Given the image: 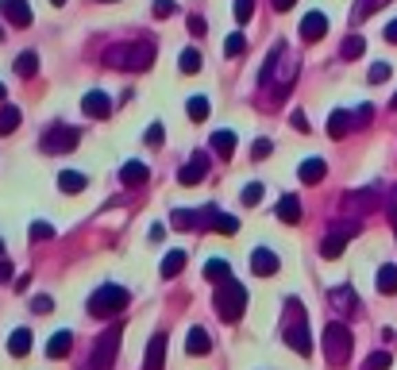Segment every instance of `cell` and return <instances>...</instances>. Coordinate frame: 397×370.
<instances>
[{"label": "cell", "mask_w": 397, "mask_h": 370, "mask_svg": "<svg viewBox=\"0 0 397 370\" xmlns=\"http://www.w3.org/2000/svg\"><path fill=\"white\" fill-rule=\"evenodd\" d=\"M105 62L112 69H147L155 62V43H120V47H108L105 50Z\"/></svg>", "instance_id": "cell-1"}, {"label": "cell", "mask_w": 397, "mask_h": 370, "mask_svg": "<svg viewBox=\"0 0 397 370\" xmlns=\"http://www.w3.org/2000/svg\"><path fill=\"white\" fill-rule=\"evenodd\" d=\"M351 347H355V336H351L347 324L332 320L328 328H324V355H328L332 367H343V362L351 359Z\"/></svg>", "instance_id": "cell-2"}, {"label": "cell", "mask_w": 397, "mask_h": 370, "mask_svg": "<svg viewBox=\"0 0 397 370\" xmlns=\"http://www.w3.org/2000/svg\"><path fill=\"white\" fill-rule=\"evenodd\" d=\"M243 309H247V290H243L239 282H224L220 290H216V312H220V320L235 324L243 316Z\"/></svg>", "instance_id": "cell-3"}, {"label": "cell", "mask_w": 397, "mask_h": 370, "mask_svg": "<svg viewBox=\"0 0 397 370\" xmlns=\"http://www.w3.org/2000/svg\"><path fill=\"white\" fill-rule=\"evenodd\" d=\"M127 301H131V293H127L124 285H100V290L89 297V312H93V316H116V312L127 309Z\"/></svg>", "instance_id": "cell-4"}, {"label": "cell", "mask_w": 397, "mask_h": 370, "mask_svg": "<svg viewBox=\"0 0 397 370\" xmlns=\"http://www.w3.org/2000/svg\"><path fill=\"white\" fill-rule=\"evenodd\" d=\"M286 343H290L297 355L309 359L312 355V343H309V324H305V309H301L297 297H290V324H286Z\"/></svg>", "instance_id": "cell-5"}, {"label": "cell", "mask_w": 397, "mask_h": 370, "mask_svg": "<svg viewBox=\"0 0 397 370\" xmlns=\"http://www.w3.org/2000/svg\"><path fill=\"white\" fill-rule=\"evenodd\" d=\"M78 127H69V124H50L47 131H43L39 146H43V155H69L74 146H78Z\"/></svg>", "instance_id": "cell-6"}, {"label": "cell", "mask_w": 397, "mask_h": 370, "mask_svg": "<svg viewBox=\"0 0 397 370\" xmlns=\"http://www.w3.org/2000/svg\"><path fill=\"white\" fill-rule=\"evenodd\" d=\"M116 347H120V324H116V328H108L105 336L97 340L93 359H89V370H112V362H116Z\"/></svg>", "instance_id": "cell-7"}, {"label": "cell", "mask_w": 397, "mask_h": 370, "mask_svg": "<svg viewBox=\"0 0 397 370\" xmlns=\"http://www.w3.org/2000/svg\"><path fill=\"white\" fill-rule=\"evenodd\" d=\"M351 235H358V224H355V220H351V224H339L336 232H332L328 239L320 243V254H324V259H339V254H343V247H347V239H351Z\"/></svg>", "instance_id": "cell-8"}, {"label": "cell", "mask_w": 397, "mask_h": 370, "mask_svg": "<svg viewBox=\"0 0 397 370\" xmlns=\"http://www.w3.org/2000/svg\"><path fill=\"white\" fill-rule=\"evenodd\" d=\"M278 254L270 251V247H255L251 251V270H255V278H274L278 274Z\"/></svg>", "instance_id": "cell-9"}, {"label": "cell", "mask_w": 397, "mask_h": 370, "mask_svg": "<svg viewBox=\"0 0 397 370\" xmlns=\"http://www.w3.org/2000/svg\"><path fill=\"white\" fill-rule=\"evenodd\" d=\"M81 112H85L89 120H105L108 112H112V100H108V93L93 89V93H85V100H81Z\"/></svg>", "instance_id": "cell-10"}, {"label": "cell", "mask_w": 397, "mask_h": 370, "mask_svg": "<svg viewBox=\"0 0 397 370\" xmlns=\"http://www.w3.org/2000/svg\"><path fill=\"white\" fill-rule=\"evenodd\" d=\"M0 12L12 28H31V8L28 0H0Z\"/></svg>", "instance_id": "cell-11"}, {"label": "cell", "mask_w": 397, "mask_h": 370, "mask_svg": "<svg viewBox=\"0 0 397 370\" xmlns=\"http://www.w3.org/2000/svg\"><path fill=\"white\" fill-rule=\"evenodd\" d=\"M324 35H328V16H324V12H309V16L301 20V39L316 43V39H324Z\"/></svg>", "instance_id": "cell-12"}, {"label": "cell", "mask_w": 397, "mask_h": 370, "mask_svg": "<svg viewBox=\"0 0 397 370\" xmlns=\"http://www.w3.org/2000/svg\"><path fill=\"white\" fill-rule=\"evenodd\" d=\"M204 174H208V155H193L182 170H178V182H182V185H197V182H204Z\"/></svg>", "instance_id": "cell-13"}, {"label": "cell", "mask_w": 397, "mask_h": 370, "mask_svg": "<svg viewBox=\"0 0 397 370\" xmlns=\"http://www.w3.org/2000/svg\"><path fill=\"white\" fill-rule=\"evenodd\" d=\"M162 362H166V336L158 331V336H151V343H147L143 370H162Z\"/></svg>", "instance_id": "cell-14"}, {"label": "cell", "mask_w": 397, "mask_h": 370, "mask_svg": "<svg viewBox=\"0 0 397 370\" xmlns=\"http://www.w3.org/2000/svg\"><path fill=\"white\" fill-rule=\"evenodd\" d=\"M328 301H332V309H336V312H355L358 309V297H355L351 285H336V290L328 293Z\"/></svg>", "instance_id": "cell-15"}, {"label": "cell", "mask_w": 397, "mask_h": 370, "mask_svg": "<svg viewBox=\"0 0 397 370\" xmlns=\"http://www.w3.org/2000/svg\"><path fill=\"white\" fill-rule=\"evenodd\" d=\"M324 174H328V166H324V158H305V162L297 166V177L305 185H316L324 182Z\"/></svg>", "instance_id": "cell-16"}, {"label": "cell", "mask_w": 397, "mask_h": 370, "mask_svg": "<svg viewBox=\"0 0 397 370\" xmlns=\"http://www.w3.org/2000/svg\"><path fill=\"white\" fill-rule=\"evenodd\" d=\"M69 347H74V331H69V328L54 331V336H50V343H47V359H66Z\"/></svg>", "instance_id": "cell-17"}, {"label": "cell", "mask_w": 397, "mask_h": 370, "mask_svg": "<svg viewBox=\"0 0 397 370\" xmlns=\"http://www.w3.org/2000/svg\"><path fill=\"white\" fill-rule=\"evenodd\" d=\"M185 351H189V355H208V351H213L208 331H204V328H189V336H185Z\"/></svg>", "instance_id": "cell-18"}, {"label": "cell", "mask_w": 397, "mask_h": 370, "mask_svg": "<svg viewBox=\"0 0 397 370\" xmlns=\"http://www.w3.org/2000/svg\"><path fill=\"white\" fill-rule=\"evenodd\" d=\"M351 124H355V112H343V108H336V112L328 116V135H332V139H343Z\"/></svg>", "instance_id": "cell-19"}, {"label": "cell", "mask_w": 397, "mask_h": 370, "mask_svg": "<svg viewBox=\"0 0 397 370\" xmlns=\"http://www.w3.org/2000/svg\"><path fill=\"white\" fill-rule=\"evenodd\" d=\"M278 220H281V224H297V220H301V201L293 193H286L278 201Z\"/></svg>", "instance_id": "cell-20"}, {"label": "cell", "mask_w": 397, "mask_h": 370, "mask_svg": "<svg viewBox=\"0 0 397 370\" xmlns=\"http://www.w3.org/2000/svg\"><path fill=\"white\" fill-rule=\"evenodd\" d=\"M204 278H208V282H216V285L232 282V266L224 263V259H208V263H204Z\"/></svg>", "instance_id": "cell-21"}, {"label": "cell", "mask_w": 397, "mask_h": 370, "mask_svg": "<svg viewBox=\"0 0 397 370\" xmlns=\"http://www.w3.org/2000/svg\"><path fill=\"white\" fill-rule=\"evenodd\" d=\"M147 177H151V174H147L143 162H124V166H120V182H124V185H143Z\"/></svg>", "instance_id": "cell-22"}, {"label": "cell", "mask_w": 397, "mask_h": 370, "mask_svg": "<svg viewBox=\"0 0 397 370\" xmlns=\"http://www.w3.org/2000/svg\"><path fill=\"white\" fill-rule=\"evenodd\" d=\"M28 351H31V331H28V328H16V331H12V340H8V355L23 359Z\"/></svg>", "instance_id": "cell-23"}, {"label": "cell", "mask_w": 397, "mask_h": 370, "mask_svg": "<svg viewBox=\"0 0 397 370\" xmlns=\"http://www.w3.org/2000/svg\"><path fill=\"white\" fill-rule=\"evenodd\" d=\"M16 74H20V78H35V74H39V54H35V50H23L20 58H16Z\"/></svg>", "instance_id": "cell-24"}, {"label": "cell", "mask_w": 397, "mask_h": 370, "mask_svg": "<svg viewBox=\"0 0 397 370\" xmlns=\"http://www.w3.org/2000/svg\"><path fill=\"white\" fill-rule=\"evenodd\" d=\"M343 205H347V208H363V213H367V208L378 205V189H367V193H347V197H343Z\"/></svg>", "instance_id": "cell-25"}, {"label": "cell", "mask_w": 397, "mask_h": 370, "mask_svg": "<svg viewBox=\"0 0 397 370\" xmlns=\"http://www.w3.org/2000/svg\"><path fill=\"white\" fill-rule=\"evenodd\" d=\"M16 127H20V108L4 105V108H0V135H12Z\"/></svg>", "instance_id": "cell-26"}, {"label": "cell", "mask_w": 397, "mask_h": 370, "mask_svg": "<svg viewBox=\"0 0 397 370\" xmlns=\"http://www.w3.org/2000/svg\"><path fill=\"white\" fill-rule=\"evenodd\" d=\"M58 185H62V193H81V189H85V174L66 170V174H58Z\"/></svg>", "instance_id": "cell-27"}, {"label": "cell", "mask_w": 397, "mask_h": 370, "mask_svg": "<svg viewBox=\"0 0 397 370\" xmlns=\"http://www.w3.org/2000/svg\"><path fill=\"white\" fill-rule=\"evenodd\" d=\"M213 151H216V155H224V158L232 155V151H235V131H213Z\"/></svg>", "instance_id": "cell-28"}, {"label": "cell", "mask_w": 397, "mask_h": 370, "mask_svg": "<svg viewBox=\"0 0 397 370\" xmlns=\"http://www.w3.org/2000/svg\"><path fill=\"white\" fill-rule=\"evenodd\" d=\"M182 266H185V251H170L162 259V278H178L182 274Z\"/></svg>", "instance_id": "cell-29"}, {"label": "cell", "mask_w": 397, "mask_h": 370, "mask_svg": "<svg viewBox=\"0 0 397 370\" xmlns=\"http://www.w3.org/2000/svg\"><path fill=\"white\" fill-rule=\"evenodd\" d=\"M378 293H397V266H382L378 270Z\"/></svg>", "instance_id": "cell-30"}, {"label": "cell", "mask_w": 397, "mask_h": 370, "mask_svg": "<svg viewBox=\"0 0 397 370\" xmlns=\"http://www.w3.org/2000/svg\"><path fill=\"white\" fill-rule=\"evenodd\" d=\"M386 4H389V0H358V4H355V12H351V20H355V23H363V20L370 16V12L386 8Z\"/></svg>", "instance_id": "cell-31"}, {"label": "cell", "mask_w": 397, "mask_h": 370, "mask_svg": "<svg viewBox=\"0 0 397 370\" xmlns=\"http://www.w3.org/2000/svg\"><path fill=\"white\" fill-rule=\"evenodd\" d=\"M174 228H178V232H189V228H201V213H189V208H178V213H174Z\"/></svg>", "instance_id": "cell-32"}, {"label": "cell", "mask_w": 397, "mask_h": 370, "mask_svg": "<svg viewBox=\"0 0 397 370\" xmlns=\"http://www.w3.org/2000/svg\"><path fill=\"white\" fill-rule=\"evenodd\" d=\"M185 112H189V120L201 124V120H208V100H204V97H189V100H185Z\"/></svg>", "instance_id": "cell-33"}, {"label": "cell", "mask_w": 397, "mask_h": 370, "mask_svg": "<svg viewBox=\"0 0 397 370\" xmlns=\"http://www.w3.org/2000/svg\"><path fill=\"white\" fill-rule=\"evenodd\" d=\"M213 228H216V232H224V235H235V232H239V220L228 216V213H213Z\"/></svg>", "instance_id": "cell-34"}, {"label": "cell", "mask_w": 397, "mask_h": 370, "mask_svg": "<svg viewBox=\"0 0 397 370\" xmlns=\"http://www.w3.org/2000/svg\"><path fill=\"white\" fill-rule=\"evenodd\" d=\"M363 50H367L363 35H347V39H343V47H339V54H343V58H358Z\"/></svg>", "instance_id": "cell-35"}, {"label": "cell", "mask_w": 397, "mask_h": 370, "mask_svg": "<svg viewBox=\"0 0 397 370\" xmlns=\"http://www.w3.org/2000/svg\"><path fill=\"white\" fill-rule=\"evenodd\" d=\"M389 351H374V355H367V362H363V370H389Z\"/></svg>", "instance_id": "cell-36"}, {"label": "cell", "mask_w": 397, "mask_h": 370, "mask_svg": "<svg viewBox=\"0 0 397 370\" xmlns=\"http://www.w3.org/2000/svg\"><path fill=\"white\" fill-rule=\"evenodd\" d=\"M197 69H201V54H197L193 47L182 50V74H197Z\"/></svg>", "instance_id": "cell-37"}, {"label": "cell", "mask_w": 397, "mask_h": 370, "mask_svg": "<svg viewBox=\"0 0 397 370\" xmlns=\"http://www.w3.org/2000/svg\"><path fill=\"white\" fill-rule=\"evenodd\" d=\"M243 47H247V43H243V35L235 31V35H228V43H224V54H228V58H239Z\"/></svg>", "instance_id": "cell-38"}, {"label": "cell", "mask_w": 397, "mask_h": 370, "mask_svg": "<svg viewBox=\"0 0 397 370\" xmlns=\"http://www.w3.org/2000/svg\"><path fill=\"white\" fill-rule=\"evenodd\" d=\"M255 16V0H235V23H247Z\"/></svg>", "instance_id": "cell-39"}, {"label": "cell", "mask_w": 397, "mask_h": 370, "mask_svg": "<svg viewBox=\"0 0 397 370\" xmlns=\"http://www.w3.org/2000/svg\"><path fill=\"white\" fill-rule=\"evenodd\" d=\"M382 81H389V62H374L370 66V85H382Z\"/></svg>", "instance_id": "cell-40"}, {"label": "cell", "mask_w": 397, "mask_h": 370, "mask_svg": "<svg viewBox=\"0 0 397 370\" xmlns=\"http://www.w3.org/2000/svg\"><path fill=\"white\" fill-rule=\"evenodd\" d=\"M262 193H266V189H262L259 182H251L247 189H243V205H259V201H262Z\"/></svg>", "instance_id": "cell-41"}, {"label": "cell", "mask_w": 397, "mask_h": 370, "mask_svg": "<svg viewBox=\"0 0 397 370\" xmlns=\"http://www.w3.org/2000/svg\"><path fill=\"white\" fill-rule=\"evenodd\" d=\"M270 151H274L270 139H255V143H251V155L255 158H270Z\"/></svg>", "instance_id": "cell-42"}, {"label": "cell", "mask_w": 397, "mask_h": 370, "mask_svg": "<svg viewBox=\"0 0 397 370\" xmlns=\"http://www.w3.org/2000/svg\"><path fill=\"white\" fill-rule=\"evenodd\" d=\"M174 12H178V4H174V0H155V16H158V20L174 16Z\"/></svg>", "instance_id": "cell-43"}, {"label": "cell", "mask_w": 397, "mask_h": 370, "mask_svg": "<svg viewBox=\"0 0 397 370\" xmlns=\"http://www.w3.org/2000/svg\"><path fill=\"white\" fill-rule=\"evenodd\" d=\"M31 312H43V316H47V312H54V301L43 293V297H35V301H31Z\"/></svg>", "instance_id": "cell-44"}, {"label": "cell", "mask_w": 397, "mask_h": 370, "mask_svg": "<svg viewBox=\"0 0 397 370\" xmlns=\"http://www.w3.org/2000/svg\"><path fill=\"white\" fill-rule=\"evenodd\" d=\"M50 235H54L50 224H31V239H50Z\"/></svg>", "instance_id": "cell-45"}, {"label": "cell", "mask_w": 397, "mask_h": 370, "mask_svg": "<svg viewBox=\"0 0 397 370\" xmlns=\"http://www.w3.org/2000/svg\"><path fill=\"white\" fill-rule=\"evenodd\" d=\"M189 31H193L197 39H201V35H208V31H204V16H189Z\"/></svg>", "instance_id": "cell-46"}, {"label": "cell", "mask_w": 397, "mask_h": 370, "mask_svg": "<svg viewBox=\"0 0 397 370\" xmlns=\"http://www.w3.org/2000/svg\"><path fill=\"white\" fill-rule=\"evenodd\" d=\"M290 124L297 127V131H309V120H305V112H301V108H297V112L290 116Z\"/></svg>", "instance_id": "cell-47"}, {"label": "cell", "mask_w": 397, "mask_h": 370, "mask_svg": "<svg viewBox=\"0 0 397 370\" xmlns=\"http://www.w3.org/2000/svg\"><path fill=\"white\" fill-rule=\"evenodd\" d=\"M162 124H155V127H147V143H162Z\"/></svg>", "instance_id": "cell-48"}, {"label": "cell", "mask_w": 397, "mask_h": 370, "mask_svg": "<svg viewBox=\"0 0 397 370\" xmlns=\"http://www.w3.org/2000/svg\"><path fill=\"white\" fill-rule=\"evenodd\" d=\"M8 278H12V263L8 259H0V282H8Z\"/></svg>", "instance_id": "cell-49"}, {"label": "cell", "mask_w": 397, "mask_h": 370, "mask_svg": "<svg viewBox=\"0 0 397 370\" xmlns=\"http://www.w3.org/2000/svg\"><path fill=\"white\" fill-rule=\"evenodd\" d=\"M270 4H274V12H290L297 0H270Z\"/></svg>", "instance_id": "cell-50"}, {"label": "cell", "mask_w": 397, "mask_h": 370, "mask_svg": "<svg viewBox=\"0 0 397 370\" xmlns=\"http://www.w3.org/2000/svg\"><path fill=\"white\" fill-rule=\"evenodd\" d=\"M386 43H397V20H394V23H389V28H386Z\"/></svg>", "instance_id": "cell-51"}, {"label": "cell", "mask_w": 397, "mask_h": 370, "mask_svg": "<svg viewBox=\"0 0 397 370\" xmlns=\"http://www.w3.org/2000/svg\"><path fill=\"white\" fill-rule=\"evenodd\" d=\"M389 108H394V112H397V93H394V100H389Z\"/></svg>", "instance_id": "cell-52"}, {"label": "cell", "mask_w": 397, "mask_h": 370, "mask_svg": "<svg viewBox=\"0 0 397 370\" xmlns=\"http://www.w3.org/2000/svg\"><path fill=\"white\" fill-rule=\"evenodd\" d=\"M50 4H66V0H50Z\"/></svg>", "instance_id": "cell-53"}, {"label": "cell", "mask_w": 397, "mask_h": 370, "mask_svg": "<svg viewBox=\"0 0 397 370\" xmlns=\"http://www.w3.org/2000/svg\"><path fill=\"white\" fill-rule=\"evenodd\" d=\"M0 97H4V85H0Z\"/></svg>", "instance_id": "cell-54"}, {"label": "cell", "mask_w": 397, "mask_h": 370, "mask_svg": "<svg viewBox=\"0 0 397 370\" xmlns=\"http://www.w3.org/2000/svg\"><path fill=\"white\" fill-rule=\"evenodd\" d=\"M105 4H116V0H105Z\"/></svg>", "instance_id": "cell-55"}, {"label": "cell", "mask_w": 397, "mask_h": 370, "mask_svg": "<svg viewBox=\"0 0 397 370\" xmlns=\"http://www.w3.org/2000/svg\"><path fill=\"white\" fill-rule=\"evenodd\" d=\"M394 201H397V189H394Z\"/></svg>", "instance_id": "cell-56"}, {"label": "cell", "mask_w": 397, "mask_h": 370, "mask_svg": "<svg viewBox=\"0 0 397 370\" xmlns=\"http://www.w3.org/2000/svg\"><path fill=\"white\" fill-rule=\"evenodd\" d=\"M0 251H4V243H0Z\"/></svg>", "instance_id": "cell-57"}]
</instances>
